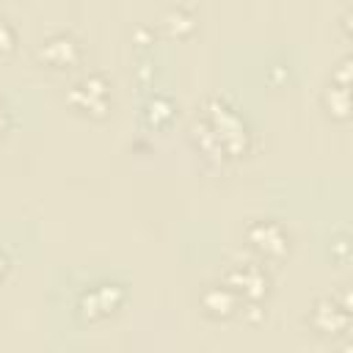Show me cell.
I'll use <instances>...</instances> for the list:
<instances>
[{"label": "cell", "instance_id": "obj_1", "mask_svg": "<svg viewBox=\"0 0 353 353\" xmlns=\"http://www.w3.org/2000/svg\"><path fill=\"white\" fill-rule=\"evenodd\" d=\"M207 116L204 121L210 124V130L215 132L223 154H243L248 149V127L245 121L237 116L234 108H229L221 97H210L207 99Z\"/></svg>", "mask_w": 353, "mask_h": 353}, {"label": "cell", "instance_id": "obj_2", "mask_svg": "<svg viewBox=\"0 0 353 353\" xmlns=\"http://www.w3.org/2000/svg\"><path fill=\"white\" fill-rule=\"evenodd\" d=\"M245 240L254 251H259L262 256L270 259H281L290 251V234L284 232V226L279 221H254L245 229Z\"/></svg>", "mask_w": 353, "mask_h": 353}, {"label": "cell", "instance_id": "obj_3", "mask_svg": "<svg viewBox=\"0 0 353 353\" xmlns=\"http://www.w3.org/2000/svg\"><path fill=\"white\" fill-rule=\"evenodd\" d=\"M268 276L259 265L254 262H237L234 268H229L226 273V287H232L234 292H243L248 301L259 303L268 295Z\"/></svg>", "mask_w": 353, "mask_h": 353}, {"label": "cell", "instance_id": "obj_4", "mask_svg": "<svg viewBox=\"0 0 353 353\" xmlns=\"http://www.w3.org/2000/svg\"><path fill=\"white\" fill-rule=\"evenodd\" d=\"M69 102L80 110L94 113V116H105V110H108V83H105V77L91 74V77L80 80L69 91Z\"/></svg>", "mask_w": 353, "mask_h": 353}, {"label": "cell", "instance_id": "obj_5", "mask_svg": "<svg viewBox=\"0 0 353 353\" xmlns=\"http://www.w3.org/2000/svg\"><path fill=\"white\" fill-rule=\"evenodd\" d=\"M309 323L317 334H345L350 325V312L347 306L334 303V298H320L309 312Z\"/></svg>", "mask_w": 353, "mask_h": 353}, {"label": "cell", "instance_id": "obj_6", "mask_svg": "<svg viewBox=\"0 0 353 353\" xmlns=\"http://www.w3.org/2000/svg\"><path fill=\"white\" fill-rule=\"evenodd\" d=\"M124 301V290L121 284H97L94 290L80 295V312L88 317H102L108 312H113L119 303Z\"/></svg>", "mask_w": 353, "mask_h": 353}, {"label": "cell", "instance_id": "obj_7", "mask_svg": "<svg viewBox=\"0 0 353 353\" xmlns=\"http://www.w3.org/2000/svg\"><path fill=\"white\" fill-rule=\"evenodd\" d=\"M201 309L210 317H229L237 309V292L226 284H207L201 290Z\"/></svg>", "mask_w": 353, "mask_h": 353}, {"label": "cell", "instance_id": "obj_8", "mask_svg": "<svg viewBox=\"0 0 353 353\" xmlns=\"http://www.w3.org/2000/svg\"><path fill=\"white\" fill-rule=\"evenodd\" d=\"M39 58L52 66H69L80 58V50L74 44V39H69V36H52L39 47Z\"/></svg>", "mask_w": 353, "mask_h": 353}, {"label": "cell", "instance_id": "obj_9", "mask_svg": "<svg viewBox=\"0 0 353 353\" xmlns=\"http://www.w3.org/2000/svg\"><path fill=\"white\" fill-rule=\"evenodd\" d=\"M323 105H325L328 116L345 121V119H347V110H350V105H347V85H342V83H328V88H325V94H323Z\"/></svg>", "mask_w": 353, "mask_h": 353}, {"label": "cell", "instance_id": "obj_10", "mask_svg": "<svg viewBox=\"0 0 353 353\" xmlns=\"http://www.w3.org/2000/svg\"><path fill=\"white\" fill-rule=\"evenodd\" d=\"M193 138H196V143H199V149H201L204 154H210V157H223V149H221L215 132L210 130V124H207L204 119L193 124Z\"/></svg>", "mask_w": 353, "mask_h": 353}, {"label": "cell", "instance_id": "obj_11", "mask_svg": "<svg viewBox=\"0 0 353 353\" xmlns=\"http://www.w3.org/2000/svg\"><path fill=\"white\" fill-rule=\"evenodd\" d=\"M146 110H149V121L157 124L160 119H168V116H171V102H168L165 97H154V99L149 102Z\"/></svg>", "mask_w": 353, "mask_h": 353}, {"label": "cell", "instance_id": "obj_12", "mask_svg": "<svg viewBox=\"0 0 353 353\" xmlns=\"http://www.w3.org/2000/svg\"><path fill=\"white\" fill-rule=\"evenodd\" d=\"M11 44H14V30L0 19V50H11Z\"/></svg>", "mask_w": 353, "mask_h": 353}, {"label": "cell", "instance_id": "obj_13", "mask_svg": "<svg viewBox=\"0 0 353 353\" xmlns=\"http://www.w3.org/2000/svg\"><path fill=\"white\" fill-rule=\"evenodd\" d=\"M6 124H8V110H6L3 105H0V132L6 130Z\"/></svg>", "mask_w": 353, "mask_h": 353}, {"label": "cell", "instance_id": "obj_14", "mask_svg": "<svg viewBox=\"0 0 353 353\" xmlns=\"http://www.w3.org/2000/svg\"><path fill=\"white\" fill-rule=\"evenodd\" d=\"M3 268H6V256L0 254V273H3Z\"/></svg>", "mask_w": 353, "mask_h": 353}]
</instances>
